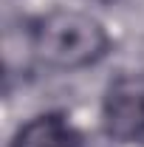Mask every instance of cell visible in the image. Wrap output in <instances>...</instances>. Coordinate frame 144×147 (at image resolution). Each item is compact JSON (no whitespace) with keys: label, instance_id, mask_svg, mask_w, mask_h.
<instances>
[{"label":"cell","instance_id":"1","mask_svg":"<svg viewBox=\"0 0 144 147\" xmlns=\"http://www.w3.org/2000/svg\"><path fill=\"white\" fill-rule=\"evenodd\" d=\"M31 45L45 65L76 71L99 62L108 54L110 37L96 17L57 9L34 23Z\"/></svg>","mask_w":144,"mask_h":147},{"label":"cell","instance_id":"2","mask_svg":"<svg viewBox=\"0 0 144 147\" xmlns=\"http://www.w3.org/2000/svg\"><path fill=\"white\" fill-rule=\"evenodd\" d=\"M105 130L119 142H136L144 136V82L119 79L105 96Z\"/></svg>","mask_w":144,"mask_h":147},{"label":"cell","instance_id":"3","mask_svg":"<svg viewBox=\"0 0 144 147\" xmlns=\"http://www.w3.org/2000/svg\"><path fill=\"white\" fill-rule=\"evenodd\" d=\"M11 147H82V139L65 116L42 113L14 133Z\"/></svg>","mask_w":144,"mask_h":147}]
</instances>
